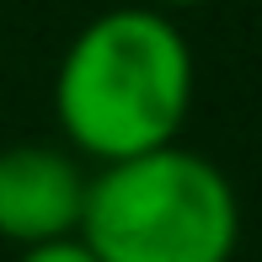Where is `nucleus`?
Listing matches in <instances>:
<instances>
[{
    "label": "nucleus",
    "instance_id": "39448f33",
    "mask_svg": "<svg viewBox=\"0 0 262 262\" xmlns=\"http://www.w3.org/2000/svg\"><path fill=\"white\" fill-rule=\"evenodd\" d=\"M134 6L166 11V16H182V11H204V6H214V0H134Z\"/></svg>",
    "mask_w": 262,
    "mask_h": 262
},
{
    "label": "nucleus",
    "instance_id": "20e7f679",
    "mask_svg": "<svg viewBox=\"0 0 262 262\" xmlns=\"http://www.w3.org/2000/svg\"><path fill=\"white\" fill-rule=\"evenodd\" d=\"M11 262H102L91 252L80 235H70V241H49V246H27V252H16Z\"/></svg>",
    "mask_w": 262,
    "mask_h": 262
},
{
    "label": "nucleus",
    "instance_id": "f03ea898",
    "mask_svg": "<svg viewBox=\"0 0 262 262\" xmlns=\"http://www.w3.org/2000/svg\"><path fill=\"white\" fill-rule=\"evenodd\" d=\"M80 241L102 262H235L241 193L187 145L91 166Z\"/></svg>",
    "mask_w": 262,
    "mask_h": 262
},
{
    "label": "nucleus",
    "instance_id": "f257e3e1",
    "mask_svg": "<svg viewBox=\"0 0 262 262\" xmlns=\"http://www.w3.org/2000/svg\"><path fill=\"white\" fill-rule=\"evenodd\" d=\"M198 59L182 21L150 6H107L64 43L54 70V123L86 166L182 145Z\"/></svg>",
    "mask_w": 262,
    "mask_h": 262
},
{
    "label": "nucleus",
    "instance_id": "7ed1b4c3",
    "mask_svg": "<svg viewBox=\"0 0 262 262\" xmlns=\"http://www.w3.org/2000/svg\"><path fill=\"white\" fill-rule=\"evenodd\" d=\"M91 166L70 145H0V241L16 252L80 235Z\"/></svg>",
    "mask_w": 262,
    "mask_h": 262
}]
</instances>
